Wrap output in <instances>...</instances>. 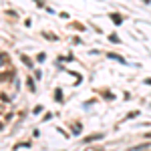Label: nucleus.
Instances as JSON below:
<instances>
[{
  "label": "nucleus",
  "mask_w": 151,
  "mask_h": 151,
  "mask_svg": "<svg viewBox=\"0 0 151 151\" xmlns=\"http://www.w3.org/2000/svg\"><path fill=\"white\" fill-rule=\"evenodd\" d=\"M111 18L115 20V24H121V16L119 14H111Z\"/></svg>",
  "instance_id": "1"
},
{
  "label": "nucleus",
  "mask_w": 151,
  "mask_h": 151,
  "mask_svg": "<svg viewBox=\"0 0 151 151\" xmlns=\"http://www.w3.org/2000/svg\"><path fill=\"white\" fill-rule=\"evenodd\" d=\"M97 151H101V149H97Z\"/></svg>",
  "instance_id": "2"
}]
</instances>
